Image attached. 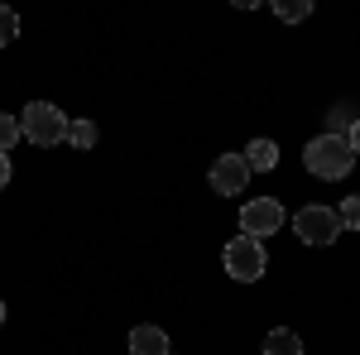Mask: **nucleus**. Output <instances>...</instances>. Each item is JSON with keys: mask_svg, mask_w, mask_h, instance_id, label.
Returning <instances> with one entry per match:
<instances>
[{"mask_svg": "<svg viewBox=\"0 0 360 355\" xmlns=\"http://www.w3.org/2000/svg\"><path fill=\"white\" fill-rule=\"evenodd\" d=\"M303 164H307V173H312V178L336 183V178H346V173L356 168V154H351V144H346L341 135H317V139H307Z\"/></svg>", "mask_w": 360, "mask_h": 355, "instance_id": "1", "label": "nucleus"}, {"mask_svg": "<svg viewBox=\"0 0 360 355\" xmlns=\"http://www.w3.org/2000/svg\"><path fill=\"white\" fill-rule=\"evenodd\" d=\"M20 130H25L29 144H39V149H53L68 139V115L53 106V101H29L20 110Z\"/></svg>", "mask_w": 360, "mask_h": 355, "instance_id": "2", "label": "nucleus"}, {"mask_svg": "<svg viewBox=\"0 0 360 355\" xmlns=\"http://www.w3.org/2000/svg\"><path fill=\"white\" fill-rule=\"evenodd\" d=\"M221 264H226V273H231L236 283H255V278L264 273V245L250 240V235H236V240H226Z\"/></svg>", "mask_w": 360, "mask_h": 355, "instance_id": "3", "label": "nucleus"}, {"mask_svg": "<svg viewBox=\"0 0 360 355\" xmlns=\"http://www.w3.org/2000/svg\"><path fill=\"white\" fill-rule=\"evenodd\" d=\"M293 231L303 245H332L341 235V217H336V207H303L293 217Z\"/></svg>", "mask_w": 360, "mask_h": 355, "instance_id": "4", "label": "nucleus"}, {"mask_svg": "<svg viewBox=\"0 0 360 355\" xmlns=\"http://www.w3.org/2000/svg\"><path fill=\"white\" fill-rule=\"evenodd\" d=\"M240 231H245L250 240H264V235L283 231V207H278L274 197H250L245 207H240Z\"/></svg>", "mask_w": 360, "mask_h": 355, "instance_id": "5", "label": "nucleus"}, {"mask_svg": "<svg viewBox=\"0 0 360 355\" xmlns=\"http://www.w3.org/2000/svg\"><path fill=\"white\" fill-rule=\"evenodd\" d=\"M212 192H221V197H231V192H245V183H250V168H245V159L240 154H221L217 164H212Z\"/></svg>", "mask_w": 360, "mask_h": 355, "instance_id": "6", "label": "nucleus"}, {"mask_svg": "<svg viewBox=\"0 0 360 355\" xmlns=\"http://www.w3.org/2000/svg\"><path fill=\"white\" fill-rule=\"evenodd\" d=\"M130 351H135V355H168L164 327H135V331H130Z\"/></svg>", "mask_w": 360, "mask_h": 355, "instance_id": "7", "label": "nucleus"}, {"mask_svg": "<svg viewBox=\"0 0 360 355\" xmlns=\"http://www.w3.org/2000/svg\"><path fill=\"white\" fill-rule=\"evenodd\" d=\"M240 159H245L250 173H269V168L278 164V144H274V139H255V144H250Z\"/></svg>", "mask_w": 360, "mask_h": 355, "instance_id": "8", "label": "nucleus"}, {"mask_svg": "<svg viewBox=\"0 0 360 355\" xmlns=\"http://www.w3.org/2000/svg\"><path fill=\"white\" fill-rule=\"evenodd\" d=\"M264 355H303V341H298V331L278 327L264 336Z\"/></svg>", "mask_w": 360, "mask_h": 355, "instance_id": "9", "label": "nucleus"}, {"mask_svg": "<svg viewBox=\"0 0 360 355\" xmlns=\"http://www.w3.org/2000/svg\"><path fill=\"white\" fill-rule=\"evenodd\" d=\"M96 135H101L96 120H68V144H72V149H91Z\"/></svg>", "mask_w": 360, "mask_h": 355, "instance_id": "10", "label": "nucleus"}, {"mask_svg": "<svg viewBox=\"0 0 360 355\" xmlns=\"http://www.w3.org/2000/svg\"><path fill=\"white\" fill-rule=\"evenodd\" d=\"M20 139H25V130H20V115H5V110H0V154H10Z\"/></svg>", "mask_w": 360, "mask_h": 355, "instance_id": "11", "label": "nucleus"}, {"mask_svg": "<svg viewBox=\"0 0 360 355\" xmlns=\"http://www.w3.org/2000/svg\"><path fill=\"white\" fill-rule=\"evenodd\" d=\"M274 15H278V20H288V25H298V20L312 15V0H278Z\"/></svg>", "mask_w": 360, "mask_h": 355, "instance_id": "12", "label": "nucleus"}, {"mask_svg": "<svg viewBox=\"0 0 360 355\" xmlns=\"http://www.w3.org/2000/svg\"><path fill=\"white\" fill-rule=\"evenodd\" d=\"M336 217H341V231H360V197H346L336 207Z\"/></svg>", "mask_w": 360, "mask_h": 355, "instance_id": "13", "label": "nucleus"}, {"mask_svg": "<svg viewBox=\"0 0 360 355\" xmlns=\"http://www.w3.org/2000/svg\"><path fill=\"white\" fill-rule=\"evenodd\" d=\"M15 34H20V15H15V10H5V5H0V49H5V44H10V39H15Z\"/></svg>", "mask_w": 360, "mask_h": 355, "instance_id": "14", "label": "nucleus"}, {"mask_svg": "<svg viewBox=\"0 0 360 355\" xmlns=\"http://www.w3.org/2000/svg\"><path fill=\"white\" fill-rule=\"evenodd\" d=\"M346 144H351V154H356V159H360V120H356V125H351V135H346Z\"/></svg>", "mask_w": 360, "mask_h": 355, "instance_id": "15", "label": "nucleus"}, {"mask_svg": "<svg viewBox=\"0 0 360 355\" xmlns=\"http://www.w3.org/2000/svg\"><path fill=\"white\" fill-rule=\"evenodd\" d=\"M5 183H10V154H0V192H5Z\"/></svg>", "mask_w": 360, "mask_h": 355, "instance_id": "16", "label": "nucleus"}, {"mask_svg": "<svg viewBox=\"0 0 360 355\" xmlns=\"http://www.w3.org/2000/svg\"><path fill=\"white\" fill-rule=\"evenodd\" d=\"M0 327H5V302H0Z\"/></svg>", "mask_w": 360, "mask_h": 355, "instance_id": "17", "label": "nucleus"}, {"mask_svg": "<svg viewBox=\"0 0 360 355\" xmlns=\"http://www.w3.org/2000/svg\"><path fill=\"white\" fill-rule=\"evenodd\" d=\"M168 355H173V351H168Z\"/></svg>", "mask_w": 360, "mask_h": 355, "instance_id": "18", "label": "nucleus"}]
</instances>
